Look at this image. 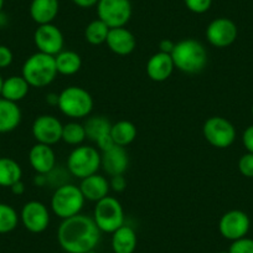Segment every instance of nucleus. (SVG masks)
<instances>
[{
	"label": "nucleus",
	"mask_w": 253,
	"mask_h": 253,
	"mask_svg": "<svg viewBox=\"0 0 253 253\" xmlns=\"http://www.w3.org/2000/svg\"><path fill=\"white\" fill-rule=\"evenodd\" d=\"M61 248L67 253H87L94 251L101 240V230L93 217L79 213L62 220L57 230Z\"/></svg>",
	"instance_id": "f257e3e1"
},
{
	"label": "nucleus",
	"mask_w": 253,
	"mask_h": 253,
	"mask_svg": "<svg viewBox=\"0 0 253 253\" xmlns=\"http://www.w3.org/2000/svg\"><path fill=\"white\" fill-rule=\"evenodd\" d=\"M175 69L187 75L203 71L208 65V51L205 46L194 39H185L175 43L171 52Z\"/></svg>",
	"instance_id": "f03ea898"
},
{
	"label": "nucleus",
	"mask_w": 253,
	"mask_h": 253,
	"mask_svg": "<svg viewBox=\"0 0 253 253\" xmlns=\"http://www.w3.org/2000/svg\"><path fill=\"white\" fill-rule=\"evenodd\" d=\"M55 56L42 52L33 53L26 58L21 69V76L26 80L30 87L43 88L52 84L57 77Z\"/></svg>",
	"instance_id": "7ed1b4c3"
},
{
	"label": "nucleus",
	"mask_w": 253,
	"mask_h": 253,
	"mask_svg": "<svg viewBox=\"0 0 253 253\" xmlns=\"http://www.w3.org/2000/svg\"><path fill=\"white\" fill-rule=\"evenodd\" d=\"M58 109L71 119L86 118L93 109V98L87 89L69 86L58 93Z\"/></svg>",
	"instance_id": "20e7f679"
},
{
	"label": "nucleus",
	"mask_w": 253,
	"mask_h": 253,
	"mask_svg": "<svg viewBox=\"0 0 253 253\" xmlns=\"http://www.w3.org/2000/svg\"><path fill=\"white\" fill-rule=\"evenodd\" d=\"M84 201L86 199L82 195L80 186L66 182L56 187L51 198V209L57 217L66 220L81 213Z\"/></svg>",
	"instance_id": "39448f33"
},
{
	"label": "nucleus",
	"mask_w": 253,
	"mask_h": 253,
	"mask_svg": "<svg viewBox=\"0 0 253 253\" xmlns=\"http://www.w3.org/2000/svg\"><path fill=\"white\" fill-rule=\"evenodd\" d=\"M101 169V152L89 145H79L67 158V170L72 176L82 180L97 174Z\"/></svg>",
	"instance_id": "423d86ee"
},
{
	"label": "nucleus",
	"mask_w": 253,
	"mask_h": 253,
	"mask_svg": "<svg viewBox=\"0 0 253 253\" xmlns=\"http://www.w3.org/2000/svg\"><path fill=\"white\" fill-rule=\"evenodd\" d=\"M93 220L101 232L113 233L124 225V210L119 200L113 196H106L96 203Z\"/></svg>",
	"instance_id": "0eeeda50"
},
{
	"label": "nucleus",
	"mask_w": 253,
	"mask_h": 253,
	"mask_svg": "<svg viewBox=\"0 0 253 253\" xmlns=\"http://www.w3.org/2000/svg\"><path fill=\"white\" fill-rule=\"evenodd\" d=\"M203 134L206 142L217 149H226L236 140V128L228 119L215 116L206 119L203 126Z\"/></svg>",
	"instance_id": "6e6552de"
},
{
	"label": "nucleus",
	"mask_w": 253,
	"mask_h": 253,
	"mask_svg": "<svg viewBox=\"0 0 253 253\" xmlns=\"http://www.w3.org/2000/svg\"><path fill=\"white\" fill-rule=\"evenodd\" d=\"M130 0H99L97 3V14L109 29L123 28L132 18Z\"/></svg>",
	"instance_id": "1a4fd4ad"
},
{
	"label": "nucleus",
	"mask_w": 253,
	"mask_h": 253,
	"mask_svg": "<svg viewBox=\"0 0 253 253\" xmlns=\"http://www.w3.org/2000/svg\"><path fill=\"white\" fill-rule=\"evenodd\" d=\"M63 124L60 119L51 114H41L34 121L31 132L38 143L46 145H53L62 140Z\"/></svg>",
	"instance_id": "9d476101"
},
{
	"label": "nucleus",
	"mask_w": 253,
	"mask_h": 253,
	"mask_svg": "<svg viewBox=\"0 0 253 253\" xmlns=\"http://www.w3.org/2000/svg\"><path fill=\"white\" fill-rule=\"evenodd\" d=\"M34 42L39 52L56 56L63 50L65 39L60 29L53 24L39 25L34 33Z\"/></svg>",
	"instance_id": "9b49d317"
},
{
	"label": "nucleus",
	"mask_w": 253,
	"mask_h": 253,
	"mask_svg": "<svg viewBox=\"0 0 253 253\" xmlns=\"http://www.w3.org/2000/svg\"><path fill=\"white\" fill-rule=\"evenodd\" d=\"M251 227V220L241 210H231L223 213L218 222V231L226 240L236 241L246 237Z\"/></svg>",
	"instance_id": "f8f14e48"
},
{
	"label": "nucleus",
	"mask_w": 253,
	"mask_h": 253,
	"mask_svg": "<svg viewBox=\"0 0 253 253\" xmlns=\"http://www.w3.org/2000/svg\"><path fill=\"white\" fill-rule=\"evenodd\" d=\"M20 218L26 230L31 233H41L50 225V211L41 201L31 200L21 209Z\"/></svg>",
	"instance_id": "ddd939ff"
},
{
	"label": "nucleus",
	"mask_w": 253,
	"mask_h": 253,
	"mask_svg": "<svg viewBox=\"0 0 253 253\" xmlns=\"http://www.w3.org/2000/svg\"><path fill=\"white\" fill-rule=\"evenodd\" d=\"M237 35V26L227 18L215 19L206 28V39L209 43L217 48H225L232 45Z\"/></svg>",
	"instance_id": "4468645a"
},
{
	"label": "nucleus",
	"mask_w": 253,
	"mask_h": 253,
	"mask_svg": "<svg viewBox=\"0 0 253 253\" xmlns=\"http://www.w3.org/2000/svg\"><path fill=\"white\" fill-rule=\"evenodd\" d=\"M129 165V157L126 148L114 145L111 149L102 152L101 154V168L109 175H124Z\"/></svg>",
	"instance_id": "2eb2a0df"
},
{
	"label": "nucleus",
	"mask_w": 253,
	"mask_h": 253,
	"mask_svg": "<svg viewBox=\"0 0 253 253\" xmlns=\"http://www.w3.org/2000/svg\"><path fill=\"white\" fill-rule=\"evenodd\" d=\"M29 163L36 174H48L56 168V154L51 145L36 143L29 152Z\"/></svg>",
	"instance_id": "dca6fc26"
},
{
	"label": "nucleus",
	"mask_w": 253,
	"mask_h": 253,
	"mask_svg": "<svg viewBox=\"0 0 253 253\" xmlns=\"http://www.w3.org/2000/svg\"><path fill=\"white\" fill-rule=\"evenodd\" d=\"M107 46L113 53L119 56H126L134 51L137 40L132 31L126 28H114L109 30L106 40Z\"/></svg>",
	"instance_id": "f3484780"
},
{
	"label": "nucleus",
	"mask_w": 253,
	"mask_h": 253,
	"mask_svg": "<svg viewBox=\"0 0 253 253\" xmlns=\"http://www.w3.org/2000/svg\"><path fill=\"white\" fill-rule=\"evenodd\" d=\"M175 66L171 55L164 52H157L149 57L147 62V75L152 81L164 82L171 76Z\"/></svg>",
	"instance_id": "a211bd4d"
},
{
	"label": "nucleus",
	"mask_w": 253,
	"mask_h": 253,
	"mask_svg": "<svg viewBox=\"0 0 253 253\" xmlns=\"http://www.w3.org/2000/svg\"><path fill=\"white\" fill-rule=\"evenodd\" d=\"M80 190L86 200L98 203L99 200L108 196L111 186H109V181L107 180V177L97 172V174L82 179L81 184H80Z\"/></svg>",
	"instance_id": "6ab92c4d"
},
{
	"label": "nucleus",
	"mask_w": 253,
	"mask_h": 253,
	"mask_svg": "<svg viewBox=\"0 0 253 253\" xmlns=\"http://www.w3.org/2000/svg\"><path fill=\"white\" fill-rule=\"evenodd\" d=\"M58 0H33L30 4V16L38 25L52 24L58 14Z\"/></svg>",
	"instance_id": "aec40b11"
},
{
	"label": "nucleus",
	"mask_w": 253,
	"mask_h": 253,
	"mask_svg": "<svg viewBox=\"0 0 253 253\" xmlns=\"http://www.w3.org/2000/svg\"><path fill=\"white\" fill-rule=\"evenodd\" d=\"M21 123V111L18 103L0 97V134L15 130Z\"/></svg>",
	"instance_id": "412c9836"
},
{
	"label": "nucleus",
	"mask_w": 253,
	"mask_h": 253,
	"mask_svg": "<svg viewBox=\"0 0 253 253\" xmlns=\"http://www.w3.org/2000/svg\"><path fill=\"white\" fill-rule=\"evenodd\" d=\"M137 243V233L130 226L123 225L112 233V250L114 253H134Z\"/></svg>",
	"instance_id": "4be33fe9"
},
{
	"label": "nucleus",
	"mask_w": 253,
	"mask_h": 253,
	"mask_svg": "<svg viewBox=\"0 0 253 253\" xmlns=\"http://www.w3.org/2000/svg\"><path fill=\"white\" fill-rule=\"evenodd\" d=\"M29 89H30V84L23 76H11L4 80L0 96L8 101L18 103L28 96Z\"/></svg>",
	"instance_id": "5701e85b"
},
{
	"label": "nucleus",
	"mask_w": 253,
	"mask_h": 253,
	"mask_svg": "<svg viewBox=\"0 0 253 253\" xmlns=\"http://www.w3.org/2000/svg\"><path fill=\"white\" fill-rule=\"evenodd\" d=\"M56 69L58 75L72 76L77 74L82 67V58L77 52L72 50H62L55 56Z\"/></svg>",
	"instance_id": "b1692460"
},
{
	"label": "nucleus",
	"mask_w": 253,
	"mask_h": 253,
	"mask_svg": "<svg viewBox=\"0 0 253 253\" xmlns=\"http://www.w3.org/2000/svg\"><path fill=\"white\" fill-rule=\"evenodd\" d=\"M23 169L20 164L11 158H0V186L11 187L15 182L20 181Z\"/></svg>",
	"instance_id": "393cba45"
},
{
	"label": "nucleus",
	"mask_w": 253,
	"mask_h": 253,
	"mask_svg": "<svg viewBox=\"0 0 253 253\" xmlns=\"http://www.w3.org/2000/svg\"><path fill=\"white\" fill-rule=\"evenodd\" d=\"M111 135L117 145L126 148L137 138V126L129 121H119L112 124Z\"/></svg>",
	"instance_id": "a878e982"
},
{
	"label": "nucleus",
	"mask_w": 253,
	"mask_h": 253,
	"mask_svg": "<svg viewBox=\"0 0 253 253\" xmlns=\"http://www.w3.org/2000/svg\"><path fill=\"white\" fill-rule=\"evenodd\" d=\"M84 130H86L87 139L96 143L104 135L111 133L112 123L103 116H93L87 118L84 122Z\"/></svg>",
	"instance_id": "bb28decb"
},
{
	"label": "nucleus",
	"mask_w": 253,
	"mask_h": 253,
	"mask_svg": "<svg viewBox=\"0 0 253 253\" xmlns=\"http://www.w3.org/2000/svg\"><path fill=\"white\" fill-rule=\"evenodd\" d=\"M109 30L111 29L103 21L96 19V20L91 21L84 29V39L91 45H102V43L106 42Z\"/></svg>",
	"instance_id": "cd10ccee"
},
{
	"label": "nucleus",
	"mask_w": 253,
	"mask_h": 253,
	"mask_svg": "<svg viewBox=\"0 0 253 253\" xmlns=\"http://www.w3.org/2000/svg\"><path fill=\"white\" fill-rule=\"evenodd\" d=\"M87 139L86 130H84V124L79 122H69V123L63 124L62 129V140L66 144L70 145H82V143Z\"/></svg>",
	"instance_id": "c85d7f7f"
},
{
	"label": "nucleus",
	"mask_w": 253,
	"mask_h": 253,
	"mask_svg": "<svg viewBox=\"0 0 253 253\" xmlns=\"http://www.w3.org/2000/svg\"><path fill=\"white\" fill-rule=\"evenodd\" d=\"M18 223L19 216L15 209L8 204L0 203V235L14 231Z\"/></svg>",
	"instance_id": "c756f323"
},
{
	"label": "nucleus",
	"mask_w": 253,
	"mask_h": 253,
	"mask_svg": "<svg viewBox=\"0 0 253 253\" xmlns=\"http://www.w3.org/2000/svg\"><path fill=\"white\" fill-rule=\"evenodd\" d=\"M230 253H253V240L242 237L240 240L232 241L230 246Z\"/></svg>",
	"instance_id": "7c9ffc66"
},
{
	"label": "nucleus",
	"mask_w": 253,
	"mask_h": 253,
	"mask_svg": "<svg viewBox=\"0 0 253 253\" xmlns=\"http://www.w3.org/2000/svg\"><path fill=\"white\" fill-rule=\"evenodd\" d=\"M184 3L190 11L195 14H204L210 10L212 0H184Z\"/></svg>",
	"instance_id": "2f4dec72"
},
{
	"label": "nucleus",
	"mask_w": 253,
	"mask_h": 253,
	"mask_svg": "<svg viewBox=\"0 0 253 253\" xmlns=\"http://www.w3.org/2000/svg\"><path fill=\"white\" fill-rule=\"evenodd\" d=\"M238 170L246 177H253V154L246 153L238 160Z\"/></svg>",
	"instance_id": "473e14b6"
},
{
	"label": "nucleus",
	"mask_w": 253,
	"mask_h": 253,
	"mask_svg": "<svg viewBox=\"0 0 253 253\" xmlns=\"http://www.w3.org/2000/svg\"><path fill=\"white\" fill-rule=\"evenodd\" d=\"M13 51L5 45H0V70L6 69L13 63Z\"/></svg>",
	"instance_id": "72a5a7b5"
},
{
	"label": "nucleus",
	"mask_w": 253,
	"mask_h": 253,
	"mask_svg": "<svg viewBox=\"0 0 253 253\" xmlns=\"http://www.w3.org/2000/svg\"><path fill=\"white\" fill-rule=\"evenodd\" d=\"M242 143L247 153H252L253 154V124L247 126L242 134Z\"/></svg>",
	"instance_id": "f704fd0d"
},
{
	"label": "nucleus",
	"mask_w": 253,
	"mask_h": 253,
	"mask_svg": "<svg viewBox=\"0 0 253 253\" xmlns=\"http://www.w3.org/2000/svg\"><path fill=\"white\" fill-rule=\"evenodd\" d=\"M109 186L113 191L116 193H122L124 191V189L126 187V180L124 177V175H116V176H112L111 181H109Z\"/></svg>",
	"instance_id": "c9c22d12"
},
{
	"label": "nucleus",
	"mask_w": 253,
	"mask_h": 253,
	"mask_svg": "<svg viewBox=\"0 0 253 253\" xmlns=\"http://www.w3.org/2000/svg\"><path fill=\"white\" fill-rule=\"evenodd\" d=\"M174 47H175V42H174V41L169 40V39H164V40H162L159 42V51H160V52L169 53V55H171Z\"/></svg>",
	"instance_id": "e433bc0d"
},
{
	"label": "nucleus",
	"mask_w": 253,
	"mask_h": 253,
	"mask_svg": "<svg viewBox=\"0 0 253 253\" xmlns=\"http://www.w3.org/2000/svg\"><path fill=\"white\" fill-rule=\"evenodd\" d=\"M72 1H74L77 6H80V8L87 9L97 5V3H98L99 0H72Z\"/></svg>",
	"instance_id": "4c0bfd02"
},
{
	"label": "nucleus",
	"mask_w": 253,
	"mask_h": 253,
	"mask_svg": "<svg viewBox=\"0 0 253 253\" xmlns=\"http://www.w3.org/2000/svg\"><path fill=\"white\" fill-rule=\"evenodd\" d=\"M10 190H11V193H13L14 195L20 196V195H23L24 193H25V185H24V182L20 180V181L15 182V184H14L13 186L10 187Z\"/></svg>",
	"instance_id": "58836bf2"
},
{
	"label": "nucleus",
	"mask_w": 253,
	"mask_h": 253,
	"mask_svg": "<svg viewBox=\"0 0 253 253\" xmlns=\"http://www.w3.org/2000/svg\"><path fill=\"white\" fill-rule=\"evenodd\" d=\"M46 103L50 104L52 107H57L58 104V93L55 92H50V93L46 94Z\"/></svg>",
	"instance_id": "ea45409f"
},
{
	"label": "nucleus",
	"mask_w": 253,
	"mask_h": 253,
	"mask_svg": "<svg viewBox=\"0 0 253 253\" xmlns=\"http://www.w3.org/2000/svg\"><path fill=\"white\" fill-rule=\"evenodd\" d=\"M34 184L36 185V186H45L46 184H47V177H46V175L43 174H38L35 177H34Z\"/></svg>",
	"instance_id": "a19ab883"
},
{
	"label": "nucleus",
	"mask_w": 253,
	"mask_h": 253,
	"mask_svg": "<svg viewBox=\"0 0 253 253\" xmlns=\"http://www.w3.org/2000/svg\"><path fill=\"white\" fill-rule=\"evenodd\" d=\"M3 82L4 80L3 77H1V75H0V94H1V88H3Z\"/></svg>",
	"instance_id": "79ce46f5"
},
{
	"label": "nucleus",
	"mask_w": 253,
	"mask_h": 253,
	"mask_svg": "<svg viewBox=\"0 0 253 253\" xmlns=\"http://www.w3.org/2000/svg\"><path fill=\"white\" fill-rule=\"evenodd\" d=\"M3 8H4V0H0V13H1Z\"/></svg>",
	"instance_id": "37998d69"
},
{
	"label": "nucleus",
	"mask_w": 253,
	"mask_h": 253,
	"mask_svg": "<svg viewBox=\"0 0 253 253\" xmlns=\"http://www.w3.org/2000/svg\"><path fill=\"white\" fill-rule=\"evenodd\" d=\"M251 113H252V117H253V104H252V107H251Z\"/></svg>",
	"instance_id": "c03bdc74"
},
{
	"label": "nucleus",
	"mask_w": 253,
	"mask_h": 253,
	"mask_svg": "<svg viewBox=\"0 0 253 253\" xmlns=\"http://www.w3.org/2000/svg\"><path fill=\"white\" fill-rule=\"evenodd\" d=\"M87 253H97L96 251H89V252H87Z\"/></svg>",
	"instance_id": "a18cd8bd"
},
{
	"label": "nucleus",
	"mask_w": 253,
	"mask_h": 253,
	"mask_svg": "<svg viewBox=\"0 0 253 253\" xmlns=\"http://www.w3.org/2000/svg\"><path fill=\"white\" fill-rule=\"evenodd\" d=\"M218 253H230V252H228V251L227 252H226V251H222V252H218Z\"/></svg>",
	"instance_id": "49530a36"
}]
</instances>
